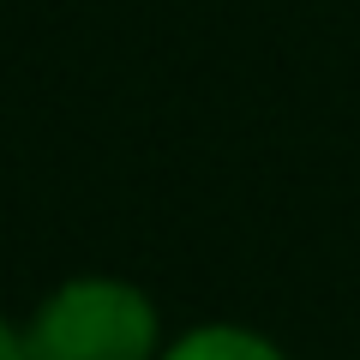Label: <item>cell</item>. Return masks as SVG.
Returning a JSON list of instances; mask_svg holds the SVG:
<instances>
[{
  "label": "cell",
  "instance_id": "obj_1",
  "mask_svg": "<svg viewBox=\"0 0 360 360\" xmlns=\"http://www.w3.org/2000/svg\"><path fill=\"white\" fill-rule=\"evenodd\" d=\"M25 360H156V307L127 283L78 276L25 324Z\"/></svg>",
  "mask_w": 360,
  "mask_h": 360
},
{
  "label": "cell",
  "instance_id": "obj_2",
  "mask_svg": "<svg viewBox=\"0 0 360 360\" xmlns=\"http://www.w3.org/2000/svg\"><path fill=\"white\" fill-rule=\"evenodd\" d=\"M162 360H288L283 348H270L264 336L252 330H234V324H205V330L180 336Z\"/></svg>",
  "mask_w": 360,
  "mask_h": 360
},
{
  "label": "cell",
  "instance_id": "obj_3",
  "mask_svg": "<svg viewBox=\"0 0 360 360\" xmlns=\"http://www.w3.org/2000/svg\"><path fill=\"white\" fill-rule=\"evenodd\" d=\"M0 360H25V336H18L6 319H0Z\"/></svg>",
  "mask_w": 360,
  "mask_h": 360
}]
</instances>
